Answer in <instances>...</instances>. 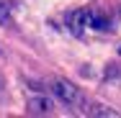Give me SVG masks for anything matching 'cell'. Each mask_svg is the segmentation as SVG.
Segmentation results:
<instances>
[{"mask_svg": "<svg viewBox=\"0 0 121 118\" xmlns=\"http://www.w3.org/2000/svg\"><path fill=\"white\" fill-rule=\"evenodd\" d=\"M90 21H93V10H88V8L72 10L67 16V26H70V31H72L75 36H82L85 28H90Z\"/></svg>", "mask_w": 121, "mask_h": 118, "instance_id": "obj_2", "label": "cell"}, {"mask_svg": "<svg viewBox=\"0 0 121 118\" xmlns=\"http://www.w3.org/2000/svg\"><path fill=\"white\" fill-rule=\"evenodd\" d=\"M52 95L59 100V103H65V105H77L80 100H82V95L80 90L75 87L70 80H62V77H57V80H52Z\"/></svg>", "mask_w": 121, "mask_h": 118, "instance_id": "obj_1", "label": "cell"}, {"mask_svg": "<svg viewBox=\"0 0 121 118\" xmlns=\"http://www.w3.org/2000/svg\"><path fill=\"white\" fill-rule=\"evenodd\" d=\"M54 108H57V103L52 98H47V95H34L28 100V113L31 116H52Z\"/></svg>", "mask_w": 121, "mask_h": 118, "instance_id": "obj_3", "label": "cell"}, {"mask_svg": "<svg viewBox=\"0 0 121 118\" xmlns=\"http://www.w3.org/2000/svg\"><path fill=\"white\" fill-rule=\"evenodd\" d=\"M8 13H10V5L0 0V23H8Z\"/></svg>", "mask_w": 121, "mask_h": 118, "instance_id": "obj_4", "label": "cell"}]
</instances>
